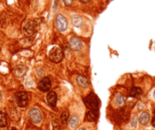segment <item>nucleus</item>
<instances>
[{"label": "nucleus", "mask_w": 155, "mask_h": 130, "mask_svg": "<svg viewBox=\"0 0 155 130\" xmlns=\"http://www.w3.org/2000/svg\"><path fill=\"white\" fill-rule=\"evenodd\" d=\"M84 103L90 110H98L99 107V100L93 93L88 95L84 98Z\"/></svg>", "instance_id": "obj_1"}, {"label": "nucleus", "mask_w": 155, "mask_h": 130, "mask_svg": "<svg viewBox=\"0 0 155 130\" xmlns=\"http://www.w3.org/2000/svg\"><path fill=\"white\" fill-rule=\"evenodd\" d=\"M63 58H64V53H63V51L61 48L55 46V47L52 48L51 50L49 51V59L52 62L58 64L62 61Z\"/></svg>", "instance_id": "obj_2"}, {"label": "nucleus", "mask_w": 155, "mask_h": 130, "mask_svg": "<svg viewBox=\"0 0 155 130\" xmlns=\"http://www.w3.org/2000/svg\"><path fill=\"white\" fill-rule=\"evenodd\" d=\"M15 103L20 107H24L28 103V95L25 92H18L15 94Z\"/></svg>", "instance_id": "obj_3"}, {"label": "nucleus", "mask_w": 155, "mask_h": 130, "mask_svg": "<svg viewBox=\"0 0 155 130\" xmlns=\"http://www.w3.org/2000/svg\"><path fill=\"white\" fill-rule=\"evenodd\" d=\"M55 24H56V27L58 30L61 32H64L67 30L68 27V21L67 19L62 15V14H58L56 16L55 18Z\"/></svg>", "instance_id": "obj_4"}, {"label": "nucleus", "mask_w": 155, "mask_h": 130, "mask_svg": "<svg viewBox=\"0 0 155 130\" xmlns=\"http://www.w3.org/2000/svg\"><path fill=\"white\" fill-rule=\"evenodd\" d=\"M38 28V24L36 20H30L24 26V33L27 35H32L36 32Z\"/></svg>", "instance_id": "obj_5"}, {"label": "nucleus", "mask_w": 155, "mask_h": 130, "mask_svg": "<svg viewBox=\"0 0 155 130\" xmlns=\"http://www.w3.org/2000/svg\"><path fill=\"white\" fill-rule=\"evenodd\" d=\"M51 86H52V83L49 77L42 78L38 84V88L42 92H48L50 89Z\"/></svg>", "instance_id": "obj_6"}, {"label": "nucleus", "mask_w": 155, "mask_h": 130, "mask_svg": "<svg viewBox=\"0 0 155 130\" xmlns=\"http://www.w3.org/2000/svg\"><path fill=\"white\" fill-rule=\"evenodd\" d=\"M30 118H31L32 121L36 124L40 123L41 121H42L41 112L39 111V110L37 109V108H33V109L30 110Z\"/></svg>", "instance_id": "obj_7"}, {"label": "nucleus", "mask_w": 155, "mask_h": 130, "mask_svg": "<svg viewBox=\"0 0 155 130\" xmlns=\"http://www.w3.org/2000/svg\"><path fill=\"white\" fill-rule=\"evenodd\" d=\"M70 46H71L72 50L80 51L83 47V43L79 38L74 36V37L71 38V40H70Z\"/></svg>", "instance_id": "obj_8"}, {"label": "nucleus", "mask_w": 155, "mask_h": 130, "mask_svg": "<svg viewBox=\"0 0 155 130\" xmlns=\"http://www.w3.org/2000/svg\"><path fill=\"white\" fill-rule=\"evenodd\" d=\"M57 99H58L57 94L53 91L49 92L46 96V101L51 107H55L57 103Z\"/></svg>", "instance_id": "obj_9"}, {"label": "nucleus", "mask_w": 155, "mask_h": 130, "mask_svg": "<svg viewBox=\"0 0 155 130\" xmlns=\"http://www.w3.org/2000/svg\"><path fill=\"white\" fill-rule=\"evenodd\" d=\"M77 84L82 87V88H87L90 83H89V81H88L87 78H86L83 76H78L77 78Z\"/></svg>", "instance_id": "obj_10"}, {"label": "nucleus", "mask_w": 155, "mask_h": 130, "mask_svg": "<svg viewBox=\"0 0 155 130\" xmlns=\"http://www.w3.org/2000/svg\"><path fill=\"white\" fill-rule=\"evenodd\" d=\"M71 21H72L73 25L76 27H80L83 25V18L79 15H74L71 17Z\"/></svg>", "instance_id": "obj_11"}, {"label": "nucleus", "mask_w": 155, "mask_h": 130, "mask_svg": "<svg viewBox=\"0 0 155 130\" xmlns=\"http://www.w3.org/2000/svg\"><path fill=\"white\" fill-rule=\"evenodd\" d=\"M98 113L97 110H90L86 113V119L89 122H94L97 119Z\"/></svg>", "instance_id": "obj_12"}, {"label": "nucleus", "mask_w": 155, "mask_h": 130, "mask_svg": "<svg viewBox=\"0 0 155 130\" xmlns=\"http://www.w3.org/2000/svg\"><path fill=\"white\" fill-rule=\"evenodd\" d=\"M149 119H150V116H149L148 113L147 112H143L139 117L140 123L142 124V125H145L149 121Z\"/></svg>", "instance_id": "obj_13"}, {"label": "nucleus", "mask_w": 155, "mask_h": 130, "mask_svg": "<svg viewBox=\"0 0 155 130\" xmlns=\"http://www.w3.org/2000/svg\"><path fill=\"white\" fill-rule=\"evenodd\" d=\"M141 92H142L141 89L138 88V87H134V88H132L130 90L129 95L131 97H138V96H139L141 94Z\"/></svg>", "instance_id": "obj_14"}, {"label": "nucleus", "mask_w": 155, "mask_h": 130, "mask_svg": "<svg viewBox=\"0 0 155 130\" xmlns=\"http://www.w3.org/2000/svg\"><path fill=\"white\" fill-rule=\"evenodd\" d=\"M7 125L6 114L4 112L0 111V127H5Z\"/></svg>", "instance_id": "obj_15"}, {"label": "nucleus", "mask_w": 155, "mask_h": 130, "mask_svg": "<svg viewBox=\"0 0 155 130\" xmlns=\"http://www.w3.org/2000/svg\"><path fill=\"white\" fill-rule=\"evenodd\" d=\"M78 123H79V118L78 116H76V115L73 116L69 121V125L71 128H75V127L78 125Z\"/></svg>", "instance_id": "obj_16"}, {"label": "nucleus", "mask_w": 155, "mask_h": 130, "mask_svg": "<svg viewBox=\"0 0 155 130\" xmlns=\"http://www.w3.org/2000/svg\"><path fill=\"white\" fill-rule=\"evenodd\" d=\"M68 119H69V112L68 110H65V111L63 112L61 115V120L62 122V123L67 124L68 122Z\"/></svg>", "instance_id": "obj_17"}, {"label": "nucleus", "mask_w": 155, "mask_h": 130, "mask_svg": "<svg viewBox=\"0 0 155 130\" xmlns=\"http://www.w3.org/2000/svg\"><path fill=\"white\" fill-rule=\"evenodd\" d=\"M26 73V68L24 66H20L16 69L15 74L17 77H21L22 76H24Z\"/></svg>", "instance_id": "obj_18"}, {"label": "nucleus", "mask_w": 155, "mask_h": 130, "mask_svg": "<svg viewBox=\"0 0 155 130\" xmlns=\"http://www.w3.org/2000/svg\"><path fill=\"white\" fill-rule=\"evenodd\" d=\"M116 102L117 104V105H119V106H122V105L124 104V102H125V98H124L123 96L120 95H118L117 97Z\"/></svg>", "instance_id": "obj_19"}, {"label": "nucleus", "mask_w": 155, "mask_h": 130, "mask_svg": "<svg viewBox=\"0 0 155 130\" xmlns=\"http://www.w3.org/2000/svg\"><path fill=\"white\" fill-rule=\"evenodd\" d=\"M73 1H74V0H63V2H64V3L66 5H68V6H69V5H72Z\"/></svg>", "instance_id": "obj_20"}, {"label": "nucleus", "mask_w": 155, "mask_h": 130, "mask_svg": "<svg viewBox=\"0 0 155 130\" xmlns=\"http://www.w3.org/2000/svg\"><path fill=\"white\" fill-rule=\"evenodd\" d=\"M53 128H54V130H60L59 124L57 123V122H54V123H53Z\"/></svg>", "instance_id": "obj_21"}, {"label": "nucleus", "mask_w": 155, "mask_h": 130, "mask_svg": "<svg viewBox=\"0 0 155 130\" xmlns=\"http://www.w3.org/2000/svg\"><path fill=\"white\" fill-rule=\"evenodd\" d=\"M135 122H136V121H135V117H134L132 121V126H135Z\"/></svg>", "instance_id": "obj_22"}, {"label": "nucleus", "mask_w": 155, "mask_h": 130, "mask_svg": "<svg viewBox=\"0 0 155 130\" xmlns=\"http://www.w3.org/2000/svg\"><path fill=\"white\" fill-rule=\"evenodd\" d=\"M80 1L81 2H83V3H87V2H89L90 0H80Z\"/></svg>", "instance_id": "obj_23"}, {"label": "nucleus", "mask_w": 155, "mask_h": 130, "mask_svg": "<svg viewBox=\"0 0 155 130\" xmlns=\"http://www.w3.org/2000/svg\"><path fill=\"white\" fill-rule=\"evenodd\" d=\"M152 125L155 127V117L152 119Z\"/></svg>", "instance_id": "obj_24"}, {"label": "nucleus", "mask_w": 155, "mask_h": 130, "mask_svg": "<svg viewBox=\"0 0 155 130\" xmlns=\"http://www.w3.org/2000/svg\"><path fill=\"white\" fill-rule=\"evenodd\" d=\"M77 130H86V129H85L84 128H80L79 129H77Z\"/></svg>", "instance_id": "obj_25"}, {"label": "nucleus", "mask_w": 155, "mask_h": 130, "mask_svg": "<svg viewBox=\"0 0 155 130\" xmlns=\"http://www.w3.org/2000/svg\"><path fill=\"white\" fill-rule=\"evenodd\" d=\"M2 98V93H1V91H0V100Z\"/></svg>", "instance_id": "obj_26"}, {"label": "nucleus", "mask_w": 155, "mask_h": 130, "mask_svg": "<svg viewBox=\"0 0 155 130\" xmlns=\"http://www.w3.org/2000/svg\"><path fill=\"white\" fill-rule=\"evenodd\" d=\"M11 130H17V129H16L15 128H14V127H13V128H11Z\"/></svg>", "instance_id": "obj_27"}, {"label": "nucleus", "mask_w": 155, "mask_h": 130, "mask_svg": "<svg viewBox=\"0 0 155 130\" xmlns=\"http://www.w3.org/2000/svg\"><path fill=\"white\" fill-rule=\"evenodd\" d=\"M153 97H154V98H155V91L153 92Z\"/></svg>", "instance_id": "obj_28"}, {"label": "nucleus", "mask_w": 155, "mask_h": 130, "mask_svg": "<svg viewBox=\"0 0 155 130\" xmlns=\"http://www.w3.org/2000/svg\"><path fill=\"white\" fill-rule=\"evenodd\" d=\"M154 114H155V110H154Z\"/></svg>", "instance_id": "obj_29"}]
</instances>
